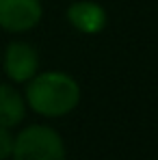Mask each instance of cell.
<instances>
[{"mask_svg":"<svg viewBox=\"0 0 158 160\" xmlns=\"http://www.w3.org/2000/svg\"><path fill=\"white\" fill-rule=\"evenodd\" d=\"M22 91L28 110L43 119L67 117L80 106L82 100L80 82L63 69H39Z\"/></svg>","mask_w":158,"mask_h":160,"instance_id":"cell-1","label":"cell"},{"mask_svg":"<svg viewBox=\"0 0 158 160\" xmlns=\"http://www.w3.org/2000/svg\"><path fill=\"white\" fill-rule=\"evenodd\" d=\"M39 50L24 39H13L2 50V72L9 82L26 84L39 72Z\"/></svg>","mask_w":158,"mask_h":160,"instance_id":"cell-3","label":"cell"},{"mask_svg":"<svg viewBox=\"0 0 158 160\" xmlns=\"http://www.w3.org/2000/svg\"><path fill=\"white\" fill-rule=\"evenodd\" d=\"M65 20L76 32L95 37L102 35L108 26V11L98 0H74L65 9Z\"/></svg>","mask_w":158,"mask_h":160,"instance_id":"cell-5","label":"cell"},{"mask_svg":"<svg viewBox=\"0 0 158 160\" xmlns=\"http://www.w3.org/2000/svg\"><path fill=\"white\" fill-rule=\"evenodd\" d=\"M13 141H15V134L11 132V128L0 126V160H11Z\"/></svg>","mask_w":158,"mask_h":160,"instance_id":"cell-7","label":"cell"},{"mask_svg":"<svg viewBox=\"0 0 158 160\" xmlns=\"http://www.w3.org/2000/svg\"><path fill=\"white\" fill-rule=\"evenodd\" d=\"M26 112L28 106L24 100V91L9 80H0V126L13 130L22 126Z\"/></svg>","mask_w":158,"mask_h":160,"instance_id":"cell-6","label":"cell"},{"mask_svg":"<svg viewBox=\"0 0 158 160\" xmlns=\"http://www.w3.org/2000/svg\"><path fill=\"white\" fill-rule=\"evenodd\" d=\"M11 160H67V147L56 128L28 123L15 134Z\"/></svg>","mask_w":158,"mask_h":160,"instance_id":"cell-2","label":"cell"},{"mask_svg":"<svg viewBox=\"0 0 158 160\" xmlns=\"http://www.w3.org/2000/svg\"><path fill=\"white\" fill-rule=\"evenodd\" d=\"M41 0H0V30L9 35H24L41 24Z\"/></svg>","mask_w":158,"mask_h":160,"instance_id":"cell-4","label":"cell"}]
</instances>
